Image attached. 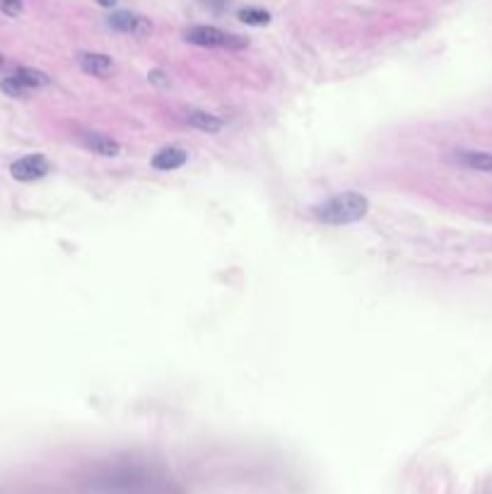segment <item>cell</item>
<instances>
[{"mask_svg": "<svg viewBox=\"0 0 492 494\" xmlns=\"http://www.w3.org/2000/svg\"><path fill=\"white\" fill-rule=\"evenodd\" d=\"M369 212V200L362 193H340V196L328 198L326 203L314 207V217L324 224H333V227H343V224L360 222V219Z\"/></svg>", "mask_w": 492, "mask_h": 494, "instance_id": "cell-1", "label": "cell"}, {"mask_svg": "<svg viewBox=\"0 0 492 494\" xmlns=\"http://www.w3.org/2000/svg\"><path fill=\"white\" fill-rule=\"evenodd\" d=\"M184 39L188 44H196L203 48H232V51H239V48L248 46V41L241 39V36L222 32V29H217V27H208V24L188 27L184 32Z\"/></svg>", "mask_w": 492, "mask_h": 494, "instance_id": "cell-2", "label": "cell"}, {"mask_svg": "<svg viewBox=\"0 0 492 494\" xmlns=\"http://www.w3.org/2000/svg\"><path fill=\"white\" fill-rule=\"evenodd\" d=\"M51 172V162L44 155H27L10 164V174L17 181H39Z\"/></svg>", "mask_w": 492, "mask_h": 494, "instance_id": "cell-3", "label": "cell"}, {"mask_svg": "<svg viewBox=\"0 0 492 494\" xmlns=\"http://www.w3.org/2000/svg\"><path fill=\"white\" fill-rule=\"evenodd\" d=\"M106 24L114 29V32H121V34L143 36V34L153 32V24L145 20L143 15H136V12H129V10L111 12V15H109V20H106Z\"/></svg>", "mask_w": 492, "mask_h": 494, "instance_id": "cell-4", "label": "cell"}, {"mask_svg": "<svg viewBox=\"0 0 492 494\" xmlns=\"http://www.w3.org/2000/svg\"><path fill=\"white\" fill-rule=\"evenodd\" d=\"M77 65L82 68V72L94 75V77H109L116 70L114 60L104 56V53H80V56H77Z\"/></svg>", "mask_w": 492, "mask_h": 494, "instance_id": "cell-5", "label": "cell"}, {"mask_svg": "<svg viewBox=\"0 0 492 494\" xmlns=\"http://www.w3.org/2000/svg\"><path fill=\"white\" fill-rule=\"evenodd\" d=\"M80 143H82L84 150L94 152V155H102V157L121 155V145L116 143V140L109 138V136H102V133H82Z\"/></svg>", "mask_w": 492, "mask_h": 494, "instance_id": "cell-6", "label": "cell"}, {"mask_svg": "<svg viewBox=\"0 0 492 494\" xmlns=\"http://www.w3.org/2000/svg\"><path fill=\"white\" fill-rule=\"evenodd\" d=\"M454 162L461 164V167L476 169V172H485L492 174V155L490 152H478V150H454L452 155Z\"/></svg>", "mask_w": 492, "mask_h": 494, "instance_id": "cell-7", "label": "cell"}, {"mask_svg": "<svg viewBox=\"0 0 492 494\" xmlns=\"http://www.w3.org/2000/svg\"><path fill=\"white\" fill-rule=\"evenodd\" d=\"M188 160L186 150L181 148H164L162 152H157L153 157V167L155 169H162V172H174V169L184 167Z\"/></svg>", "mask_w": 492, "mask_h": 494, "instance_id": "cell-8", "label": "cell"}, {"mask_svg": "<svg viewBox=\"0 0 492 494\" xmlns=\"http://www.w3.org/2000/svg\"><path fill=\"white\" fill-rule=\"evenodd\" d=\"M186 124L196 131H203V133H220L222 131V121L217 119L215 114H208V111H200V109H191L186 111Z\"/></svg>", "mask_w": 492, "mask_h": 494, "instance_id": "cell-9", "label": "cell"}, {"mask_svg": "<svg viewBox=\"0 0 492 494\" xmlns=\"http://www.w3.org/2000/svg\"><path fill=\"white\" fill-rule=\"evenodd\" d=\"M15 77L20 80L27 89H39V87H46L48 82V75L41 70H34V68H17L15 70Z\"/></svg>", "mask_w": 492, "mask_h": 494, "instance_id": "cell-10", "label": "cell"}, {"mask_svg": "<svg viewBox=\"0 0 492 494\" xmlns=\"http://www.w3.org/2000/svg\"><path fill=\"white\" fill-rule=\"evenodd\" d=\"M236 17L244 24H251V27H263V24L270 22V12L263 8H241Z\"/></svg>", "mask_w": 492, "mask_h": 494, "instance_id": "cell-11", "label": "cell"}, {"mask_svg": "<svg viewBox=\"0 0 492 494\" xmlns=\"http://www.w3.org/2000/svg\"><path fill=\"white\" fill-rule=\"evenodd\" d=\"M0 92L8 94V97H17V99H20V97H27L29 89L24 87V84L17 80L15 75H10V77H5V80H0Z\"/></svg>", "mask_w": 492, "mask_h": 494, "instance_id": "cell-12", "label": "cell"}, {"mask_svg": "<svg viewBox=\"0 0 492 494\" xmlns=\"http://www.w3.org/2000/svg\"><path fill=\"white\" fill-rule=\"evenodd\" d=\"M0 12L8 17H20L24 12V3L22 0H0Z\"/></svg>", "mask_w": 492, "mask_h": 494, "instance_id": "cell-13", "label": "cell"}, {"mask_svg": "<svg viewBox=\"0 0 492 494\" xmlns=\"http://www.w3.org/2000/svg\"><path fill=\"white\" fill-rule=\"evenodd\" d=\"M97 3H99L102 8H114V5H116L119 0H97Z\"/></svg>", "mask_w": 492, "mask_h": 494, "instance_id": "cell-14", "label": "cell"}, {"mask_svg": "<svg viewBox=\"0 0 492 494\" xmlns=\"http://www.w3.org/2000/svg\"><path fill=\"white\" fill-rule=\"evenodd\" d=\"M0 65H3V56H0Z\"/></svg>", "mask_w": 492, "mask_h": 494, "instance_id": "cell-15", "label": "cell"}]
</instances>
